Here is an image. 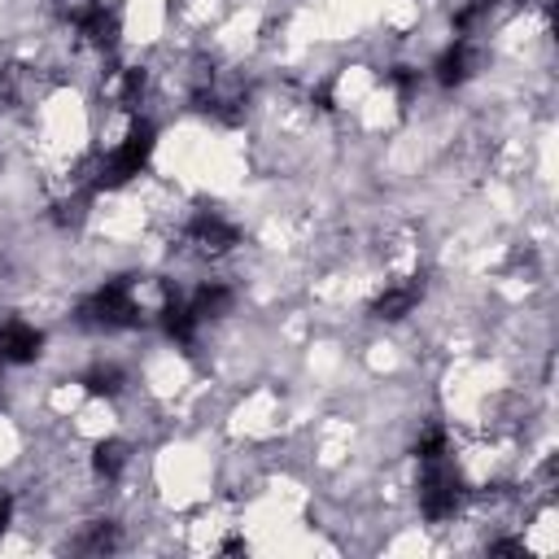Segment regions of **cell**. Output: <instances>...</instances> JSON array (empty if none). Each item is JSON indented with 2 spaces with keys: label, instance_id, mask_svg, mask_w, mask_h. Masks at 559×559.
I'll use <instances>...</instances> for the list:
<instances>
[{
  "label": "cell",
  "instance_id": "cell-4",
  "mask_svg": "<svg viewBox=\"0 0 559 559\" xmlns=\"http://www.w3.org/2000/svg\"><path fill=\"white\" fill-rule=\"evenodd\" d=\"M183 240H188L197 253H210V258H214V253H227L240 236H236V227H231V223H223L218 214H201V218H192V223H188Z\"/></svg>",
  "mask_w": 559,
  "mask_h": 559
},
{
  "label": "cell",
  "instance_id": "cell-7",
  "mask_svg": "<svg viewBox=\"0 0 559 559\" xmlns=\"http://www.w3.org/2000/svg\"><path fill=\"white\" fill-rule=\"evenodd\" d=\"M197 314H192V306L188 301H166L162 306V332L170 336V341H179V345H192V336H197Z\"/></svg>",
  "mask_w": 559,
  "mask_h": 559
},
{
  "label": "cell",
  "instance_id": "cell-11",
  "mask_svg": "<svg viewBox=\"0 0 559 559\" xmlns=\"http://www.w3.org/2000/svg\"><path fill=\"white\" fill-rule=\"evenodd\" d=\"M118 384H122L118 367H96V371L87 376V389H92V393H118Z\"/></svg>",
  "mask_w": 559,
  "mask_h": 559
},
{
  "label": "cell",
  "instance_id": "cell-8",
  "mask_svg": "<svg viewBox=\"0 0 559 559\" xmlns=\"http://www.w3.org/2000/svg\"><path fill=\"white\" fill-rule=\"evenodd\" d=\"M472 74V44L467 39H454L445 52H441V61H437V79L445 83V87H454V83H463Z\"/></svg>",
  "mask_w": 559,
  "mask_h": 559
},
{
  "label": "cell",
  "instance_id": "cell-12",
  "mask_svg": "<svg viewBox=\"0 0 559 559\" xmlns=\"http://www.w3.org/2000/svg\"><path fill=\"white\" fill-rule=\"evenodd\" d=\"M114 542H118V537H114V524H96L92 537L79 542V550H114Z\"/></svg>",
  "mask_w": 559,
  "mask_h": 559
},
{
  "label": "cell",
  "instance_id": "cell-3",
  "mask_svg": "<svg viewBox=\"0 0 559 559\" xmlns=\"http://www.w3.org/2000/svg\"><path fill=\"white\" fill-rule=\"evenodd\" d=\"M83 323H96V328H131V323H140V306H135L131 288L122 280H114V284H105L83 306Z\"/></svg>",
  "mask_w": 559,
  "mask_h": 559
},
{
  "label": "cell",
  "instance_id": "cell-10",
  "mask_svg": "<svg viewBox=\"0 0 559 559\" xmlns=\"http://www.w3.org/2000/svg\"><path fill=\"white\" fill-rule=\"evenodd\" d=\"M127 459H131L127 441H100V445H96V454H92V463H96V472H100L105 480H114V476L127 467Z\"/></svg>",
  "mask_w": 559,
  "mask_h": 559
},
{
  "label": "cell",
  "instance_id": "cell-6",
  "mask_svg": "<svg viewBox=\"0 0 559 559\" xmlns=\"http://www.w3.org/2000/svg\"><path fill=\"white\" fill-rule=\"evenodd\" d=\"M419 297H424V280H419V275H415V280H402V284H393V288H384V293L376 297L371 314H380V319H402Z\"/></svg>",
  "mask_w": 559,
  "mask_h": 559
},
{
  "label": "cell",
  "instance_id": "cell-5",
  "mask_svg": "<svg viewBox=\"0 0 559 559\" xmlns=\"http://www.w3.org/2000/svg\"><path fill=\"white\" fill-rule=\"evenodd\" d=\"M39 345H44V336L31 323H22V319L0 323V362H31L39 354Z\"/></svg>",
  "mask_w": 559,
  "mask_h": 559
},
{
  "label": "cell",
  "instance_id": "cell-9",
  "mask_svg": "<svg viewBox=\"0 0 559 559\" xmlns=\"http://www.w3.org/2000/svg\"><path fill=\"white\" fill-rule=\"evenodd\" d=\"M188 306H192V314H197V319H214V314H223V310L231 306V288H227V284H218V280H214V284H201V288L192 293V301H188Z\"/></svg>",
  "mask_w": 559,
  "mask_h": 559
},
{
  "label": "cell",
  "instance_id": "cell-2",
  "mask_svg": "<svg viewBox=\"0 0 559 559\" xmlns=\"http://www.w3.org/2000/svg\"><path fill=\"white\" fill-rule=\"evenodd\" d=\"M419 507H424L428 520H450V515H454V507H459V472H454L450 454L424 463V476H419Z\"/></svg>",
  "mask_w": 559,
  "mask_h": 559
},
{
  "label": "cell",
  "instance_id": "cell-13",
  "mask_svg": "<svg viewBox=\"0 0 559 559\" xmlns=\"http://www.w3.org/2000/svg\"><path fill=\"white\" fill-rule=\"evenodd\" d=\"M9 515H13V498L0 489V533H4V524H9Z\"/></svg>",
  "mask_w": 559,
  "mask_h": 559
},
{
  "label": "cell",
  "instance_id": "cell-1",
  "mask_svg": "<svg viewBox=\"0 0 559 559\" xmlns=\"http://www.w3.org/2000/svg\"><path fill=\"white\" fill-rule=\"evenodd\" d=\"M148 153H153V122H131V131H127V140L100 162V170H96V188H105V183H127L131 175H140V166L148 162Z\"/></svg>",
  "mask_w": 559,
  "mask_h": 559
}]
</instances>
